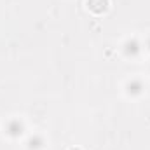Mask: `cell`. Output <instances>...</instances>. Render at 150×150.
Instances as JSON below:
<instances>
[{
	"mask_svg": "<svg viewBox=\"0 0 150 150\" xmlns=\"http://www.w3.org/2000/svg\"><path fill=\"white\" fill-rule=\"evenodd\" d=\"M23 122H19L18 119H11L7 124H5V133L9 134V136H12V138H16V136H19L21 133H23Z\"/></svg>",
	"mask_w": 150,
	"mask_h": 150,
	"instance_id": "obj_1",
	"label": "cell"
},
{
	"mask_svg": "<svg viewBox=\"0 0 150 150\" xmlns=\"http://www.w3.org/2000/svg\"><path fill=\"white\" fill-rule=\"evenodd\" d=\"M138 52H140V42L136 38L126 40V44H124V54L134 58V56H138Z\"/></svg>",
	"mask_w": 150,
	"mask_h": 150,
	"instance_id": "obj_2",
	"label": "cell"
},
{
	"mask_svg": "<svg viewBox=\"0 0 150 150\" xmlns=\"http://www.w3.org/2000/svg\"><path fill=\"white\" fill-rule=\"evenodd\" d=\"M126 89H127V93H129V94L136 96V94H140V93L145 89V86H143V82H142L140 79H133V80H129V82H127Z\"/></svg>",
	"mask_w": 150,
	"mask_h": 150,
	"instance_id": "obj_3",
	"label": "cell"
},
{
	"mask_svg": "<svg viewBox=\"0 0 150 150\" xmlns=\"http://www.w3.org/2000/svg\"><path fill=\"white\" fill-rule=\"evenodd\" d=\"M44 147V138L40 134H33L28 140V149H42Z\"/></svg>",
	"mask_w": 150,
	"mask_h": 150,
	"instance_id": "obj_4",
	"label": "cell"
},
{
	"mask_svg": "<svg viewBox=\"0 0 150 150\" xmlns=\"http://www.w3.org/2000/svg\"><path fill=\"white\" fill-rule=\"evenodd\" d=\"M147 47H149V49H150V38H149V40H147Z\"/></svg>",
	"mask_w": 150,
	"mask_h": 150,
	"instance_id": "obj_5",
	"label": "cell"
}]
</instances>
